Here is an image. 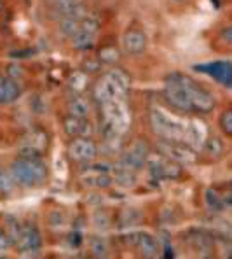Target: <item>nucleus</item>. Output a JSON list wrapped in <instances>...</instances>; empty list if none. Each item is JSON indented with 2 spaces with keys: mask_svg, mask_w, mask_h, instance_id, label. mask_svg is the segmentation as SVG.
Instances as JSON below:
<instances>
[{
  "mask_svg": "<svg viewBox=\"0 0 232 259\" xmlns=\"http://www.w3.org/2000/svg\"><path fill=\"white\" fill-rule=\"evenodd\" d=\"M129 90H131L129 74L124 68L113 67L93 82L91 97H93V102L96 104V107H100V105L119 100V98H128Z\"/></svg>",
  "mask_w": 232,
  "mask_h": 259,
  "instance_id": "obj_1",
  "label": "nucleus"
},
{
  "mask_svg": "<svg viewBox=\"0 0 232 259\" xmlns=\"http://www.w3.org/2000/svg\"><path fill=\"white\" fill-rule=\"evenodd\" d=\"M9 174L20 188H40L49 179V168L42 156H18L11 163Z\"/></svg>",
  "mask_w": 232,
  "mask_h": 259,
  "instance_id": "obj_2",
  "label": "nucleus"
},
{
  "mask_svg": "<svg viewBox=\"0 0 232 259\" xmlns=\"http://www.w3.org/2000/svg\"><path fill=\"white\" fill-rule=\"evenodd\" d=\"M168 79L182 90V93L185 95L194 114H210L215 110V97L203 84H199L194 77H190L187 74H182V72H175V74L168 75Z\"/></svg>",
  "mask_w": 232,
  "mask_h": 259,
  "instance_id": "obj_3",
  "label": "nucleus"
},
{
  "mask_svg": "<svg viewBox=\"0 0 232 259\" xmlns=\"http://www.w3.org/2000/svg\"><path fill=\"white\" fill-rule=\"evenodd\" d=\"M148 123H150L152 132H154L161 140L185 144L189 124L175 119L173 116H169V114L164 112V110L152 107L150 112H148ZM185 146H187V144H185Z\"/></svg>",
  "mask_w": 232,
  "mask_h": 259,
  "instance_id": "obj_4",
  "label": "nucleus"
},
{
  "mask_svg": "<svg viewBox=\"0 0 232 259\" xmlns=\"http://www.w3.org/2000/svg\"><path fill=\"white\" fill-rule=\"evenodd\" d=\"M148 156H150V149H148V144L145 140L138 139L135 140V144L124 149L119 154V163H117V168H124L129 172L138 174L142 168L147 166Z\"/></svg>",
  "mask_w": 232,
  "mask_h": 259,
  "instance_id": "obj_5",
  "label": "nucleus"
},
{
  "mask_svg": "<svg viewBox=\"0 0 232 259\" xmlns=\"http://www.w3.org/2000/svg\"><path fill=\"white\" fill-rule=\"evenodd\" d=\"M67 152L68 158L74 163H77L81 166H89L96 161L100 149H98V144L91 137H77V139H72L68 142Z\"/></svg>",
  "mask_w": 232,
  "mask_h": 259,
  "instance_id": "obj_6",
  "label": "nucleus"
},
{
  "mask_svg": "<svg viewBox=\"0 0 232 259\" xmlns=\"http://www.w3.org/2000/svg\"><path fill=\"white\" fill-rule=\"evenodd\" d=\"M124 238L140 259H159L161 256V243L154 235H148L145 231H131Z\"/></svg>",
  "mask_w": 232,
  "mask_h": 259,
  "instance_id": "obj_7",
  "label": "nucleus"
},
{
  "mask_svg": "<svg viewBox=\"0 0 232 259\" xmlns=\"http://www.w3.org/2000/svg\"><path fill=\"white\" fill-rule=\"evenodd\" d=\"M98 32H100V20L93 14L87 13L84 18H82L81 25H79L77 32L72 35L70 42L75 49H87L94 44L98 37Z\"/></svg>",
  "mask_w": 232,
  "mask_h": 259,
  "instance_id": "obj_8",
  "label": "nucleus"
},
{
  "mask_svg": "<svg viewBox=\"0 0 232 259\" xmlns=\"http://www.w3.org/2000/svg\"><path fill=\"white\" fill-rule=\"evenodd\" d=\"M162 156L177 165H189L197 161V151L185 146L182 142H168V140H159V151Z\"/></svg>",
  "mask_w": 232,
  "mask_h": 259,
  "instance_id": "obj_9",
  "label": "nucleus"
},
{
  "mask_svg": "<svg viewBox=\"0 0 232 259\" xmlns=\"http://www.w3.org/2000/svg\"><path fill=\"white\" fill-rule=\"evenodd\" d=\"M42 233L35 221H23V231L21 237L18 240L16 247L21 254H35L37 250L42 249Z\"/></svg>",
  "mask_w": 232,
  "mask_h": 259,
  "instance_id": "obj_10",
  "label": "nucleus"
},
{
  "mask_svg": "<svg viewBox=\"0 0 232 259\" xmlns=\"http://www.w3.org/2000/svg\"><path fill=\"white\" fill-rule=\"evenodd\" d=\"M194 70L210 75L213 81L220 82V84L232 88V62H227V60H215V62L196 65Z\"/></svg>",
  "mask_w": 232,
  "mask_h": 259,
  "instance_id": "obj_11",
  "label": "nucleus"
},
{
  "mask_svg": "<svg viewBox=\"0 0 232 259\" xmlns=\"http://www.w3.org/2000/svg\"><path fill=\"white\" fill-rule=\"evenodd\" d=\"M148 174L150 177L159 179V181H164V179H175L180 174V165L169 161L166 156H162L161 152H154V154L148 156Z\"/></svg>",
  "mask_w": 232,
  "mask_h": 259,
  "instance_id": "obj_12",
  "label": "nucleus"
},
{
  "mask_svg": "<svg viewBox=\"0 0 232 259\" xmlns=\"http://www.w3.org/2000/svg\"><path fill=\"white\" fill-rule=\"evenodd\" d=\"M63 132L67 137L77 139V137H89L93 133V124H91L89 117H74L67 116L63 119Z\"/></svg>",
  "mask_w": 232,
  "mask_h": 259,
  "instance_id": "obj_13",
  "label": "nucleus"
},
{
  "mask_svg": "<svg viewBox=\"0 0 232 259\" xmlns=\"http://www.w3.org/2000/svg\"><path fill=\"white\" fill-rule=\"evenodd\" d=\"M147 48V37L142 30L129 28L123 35V51L128 55H142Z\"/></svg>",
  "mask_w": 232,
  "mask_h": 259,
  "instance_id": "obj_14",
  "label": "nucleus"
},
{
  "mask_svg": "<svg viewBox=\"0 0 232 259\" xmlns=\"http://www.w3.org/2000/svg\"><path fill=\"white\" fill-rule=\"evenodd\" d=\"M91 100L89 97L82 95H74V97L68 100L67 104V116H74V117H89L91 114Z\"/></svg>",
  "mask_w": 232,
  "mask_h": 259,
  "instance_id": "obj_15",
  "label": "nucleus"
},
{
  "mask_svg": "<svg viewBox=\"0 0 232 259\" xmlns=\"http://www.w3.org/2000/svg\"><path fill=\"white\" fill-rule=\"evenodd\" d=\"M21 86L7 75H0V105L13 104L20 98Z\"/></svg>",
  "mask_w": 232,
  "mask_h": 259,
  "instance_id": "obj_16",
  "label": "nucleus"
},
{
  "mask_svg": "<svg viewBox=\"0 0 232 259\" xmlns=\"http://www.w3.org/2000/svg\"><path fill=\"white\" fill-rule=\"evenodd\" d=\"M201 149H203V154L208 159H218L225 154V142L218 135H208Z\"/></svg>",
  "mask_w": 232,
  "mask_h": 259,
  "instance_id": "obj_17",
  "label": "nucleus"
},
{
  "mask_svg": "<svg viewBox=\"0 0 232 259\" xmlns=\"http://www.w3.org/2000/svg\"><path fill=\"white\" fill-rule=\"evenodd\" d=\"M140 223H142V214L133 207L123 208L119 212V217H117V226L121 230H133V228L140 226Z\"/></svg>",
  "mask_w": 232,
  "mask_h": 259,
  "instance_id": "obj_18",
  "label": "nucleus"
},
{
  "mask_svg": "<svg viewBox=\"0 0 232 259\" xmlns=\"http://www.w3.org/2000/svg\"><path fill=\"white\" fill-rule=\"evenodd\" d=\"M2 228L7 233V237L11 238V242L16 245L18 240H20V237H21V231H23V221L18 219L16 215H6L4 217Z\"/></svg>",
  "mask_w": 232,
  "mask_h": 259,
  "instance_id": "obj_19",
  "label": "nucleus"
},
{
  "mask_svg": "<svg viewBox=\"0 0 232 259\" xmlns=\"http://www.w3.org/2000/svg\"><path fill=\"white\" fill-rule=\"evenodd\" d=\"M89 249L94 259H110V247L108 242L100 237V235H94L89 240Z\"/></svg>",
  "mask_w": 232,
  "mask_h": 259,
  "instance_id": "obj_20",
  "label": "nucleus"
},
{
  "mask_svg": "<svg viewBox=\"0 0 232 259\" xmlns=\"http://www.w3.org/2000/svg\"><path fill=\"white\" fill-rule=\"evenodd\" d=\"M89 86H91L89 74L74 72V74L70 75V90L74 91V95H82Z\"/></svg>",
  "mask_w": 232,
  "mask_h": 259,
  "instance_id": "obj_21",
  "label": "nucleus"
},
{
  "mask_svg": "<svg viewBox=\"0 0 232 259\" xmlns=\"http://www.w3.org/2000/svg\"><path fill=\"white\" fill-rule=\"evenodd\" d=\"M204 203H206V207L211 208V210H223V208H225L222 193L216 191L215 188H208L206 191H204Z\"/></svg>",
  "mask_w": 232,
  "mask_h": 259,
  "instance_id": "obj_22",
  "label": "nucleus"
},
{
  "mask_svg": "<svg viewBox=\"0 0 232 259\" xmlns=\"http://www.w3.org/2000/svg\"><path fill=\"white\" fill-rule=\"evenodd\" d=\"M14 188H16V184L11 177L9 168H4L0 165V196H9L14 191Z\"/></svg>",
  "mask_w": 232,
  "mask_h": 259,
  "instance_id": "obj_23",
  "label": "nucleus"
},
{
  "mask_svg": "<svg viewBox=\"0 0 232 259\" xmlns=\"http://www.w3.org/2000/svg\"><path fill=\"white\" fill-rule=\"evenodd\" d=\"M113 182L121 184L123 188H131L136 182V174L129 172V170H124V168H117L115 175H113Z\"/></svg>",
  "mask_w": 232,
  "mask_h": 259,
  "instance_id": "obj_24",
  "label": "nucleus"
},
{
  "mask_svg": "<svg viewBox=\"0 0 232 259\" xmlns=\"http://www.w3.org/2000/svg\"><path fill=\"white\" fill-rule=\"evenodd\" d=\"M218 126L222 130L223 135L232 137V107H227L222 114H220Z\"/></svg>",
  "mask_w": 232,
  "mask_h": 259,
  "instance_id": "obj_25",
  "label": "nucleus"
},
{
  "mask_svg": "<svg viewBox=\"0 0 232 259\" xmlns=\"http://www.w3.org/2000/svg\"><path fill=\"white\" fill-rule=\"evenodd\" d=\"M100 221H103V223H101V230H106V228H110V224H112V217L108 215V212H106V210H96V212H94V215H93L94 226H96Z\"/></svg>",
  "mask_w": 232,
  "mask_h": 259,
  "instance_id": "obj_26",
  "label": "nucleus"
},
{
  "mask_svg": "<svg viewBox=\"0 0 232 259\" xmlns=\"http://www.w3.org/2000/svg\"><path fill=\"white\" fill-rule=\"evenodd\" d=\"M117 56H119V51H117L115 48H105V51H101L100 53V62L103 63H113V62H117Z\"/></svg>",
  "mask_w": 232,
  "mask_h": 259,
  "instance_id": "obj_27",
  "label": "nucleus"
},
{
  "mask_svg": "<svg viewBox=\"0 0 232 259\" xmlns=\"http://www.w3.org/2000/svg\"><path fill=\"white\" fill-rule=\"evenodd\" d=\"M13 245L14 243L11 242V238L7 237V233L4 231V228L0 226V252H7Z\"/></svg>",
  "mask_w": 232,
  "mask_h": 259,
  "instance_id": "obj_28",
  "label": "nucleus"
},
{
  "mask_svg": "<svg viewBox=\"0 0 232 259\" xmlns=\"http://www.w3.org/2000/svg\"><path fill=\"white\" fill-rule=\"evenodd\" d=\"M220 40L225 42L227 46H232V25L227 26V28H223L222 32H220Z\"/></svg>",
  "mask_w": 232,
  "mask_h": 259,
  "instance_id": "obj_29",
  "label": "nucleus"
},
{
  "mask_svg": "<svg viewBox=\"0 0 232 259\" xmlns=\"http://www.w3.org/2000/svg\"><path fill=\"white\" fill-rule=\"evenodd\" d=\"M49 224H54V226H60V224H65V217L62 212H52L49 215Z\"/></svg>",
  "mask_w": 232,
  "mask_h": 259,
  "instance_id": "obj_30",
  "label": "nucleus"
},
{
  "mask_svg": "<svg viewBox=\"0 0 232 259\" xmlns=\"http://www.w3.org/2000/svg\"><path fill=\"white\" fill-rule=\"evenodd\" d=\"M6 9H7V2L6 0H0V16L6 13Z\"/></svg>",
  "mask_w": 232,
  "mask_h": 259,
  "instance_id": "obj_31",
  "label": "nucleus"
},
{
  "mask_svg": "<svg viewBox=\"0 0 232 259\" xmlns=\"http://www.w3.org/2000/svg\"><path fill=\"white\" fill-rule=\"evenodd\" d=\"M2 28H4V25H2V21H0V32H2Z\"/></svg>",
  "mask_w": 232,
  "mask_h": 259,
  "instance_id": "obj_32",
  "label": "nucleus"
},
{
  "mask_svg": "<svg viewBox=\"0 0 232 259\" xmlns=\"http://www.w3.org/2000/svg\"><path fill=\"white\" fill-rule=\"evenodd\" d=\"M0 259H7V257H2V256H0Z\"/></svg>",
  "mask_w": 232,
  "mask_h": 259,
  "instance_id": "obj_33",
  "label": "nucleus"
},
{
  "mask_svg": "<svg viewBox=\"0 0 232 259\" xmlns=\"http://www.w3.org/2000/svg\"><path fill=\"white\" fill-rule=\"evenodd\" d=\"M159 259H161V257H159Z\"/></svg>",
  "mask_w": 232,
  "mask_h": 259,
  "instance_id": "obj_34",
  "label": "nucleus"
}]
</instances>
